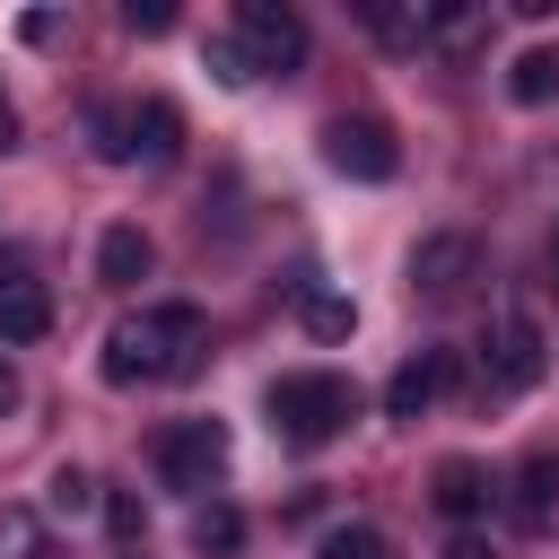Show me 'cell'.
Here are the masks:
<instances>
[{"instance_id":"15","label":"cell","mask_w":559,"mask_h":559,"mask_svg":"<svg viewBox=\"0 0 559 559\" xmlns=\"http://www.w3.org/2000/svg\"><path fill=\"white\" fill-rule=\"evenodd\" d=\"M437 507H445L454 524H472V515L489 507V472H480L472 454H445V463H437Z\"/></svg>"},{"instance_id":"20","label":"cell","mask_w":559,"mask_h":559,"mask_svg":"<svg viewBox=\"0 0 559 559\" xmlns=\"http://www.w3.org/2000/svg\"><path fill=\"white\" fill-rule=\"evenodd\" d=\"M96 498H105V489H96V480H87V472H79V463H61V472H52V480H44V507H52V515H87V507H96Z\"/></svg>"},{"instance_id":"22","label":"cell","mask_w":559,"mask_h":559,"mask_svg":"<svg viewBox=\"0 0 559 559\" xmlns=\"http://www.w3.org/2000/svg\"><path fill=\"white\" fill-rule=\"evenodd\" d=\"M105 533H114V542H140V533H148L140 489H105Z\"/></svg>"},{"instance_id":"4","label":"cell","mask_w":559,"mask_h":559,"mask_svg":"<svg viewBox=\"0 0 559 559\" xmlns=\"http://www.w3.org/2000/svg\"><path fill=\"white\" fill-rule=\"evenodd\" d=\"M227 44L245 52V70H253V79H262V70H271V79H288V70L306 61V17H297V9H280V0H245Z\"/></svg>"},{"instance_id":"18","label":"cell","mask_w":559,"mask_h":559,"mask_svg":"<svg viewBox=\"0 0 559 559\" xmlns=\"http://www.w3.org/2000/svg\"><path fill=\"white\" fill-rule=\"evenodd\" d=\"M507 87H515V105H550V96H559V52H550V44H533V52H515V70H507Z\"/></svg>"},{"instance_id":"14","label":"cell","mask_w":559,"mask_h":559,"mask_svg":"<svg viewBox=\"0 0 559 559\" xmlns=\"http://www.w3.org/2000/svg\"><path fill=\"white\" fill-rule=\"evenodd\" d=\"M515 515H524V524H550V515H559V454H550V445H533V454L515 463Z\"/></svg>"},{"instance_id":"7","label":"cell","mask_w":559,"mask_h":559,"mask_svg":"<svg viewBox=\"0 0 559 559\" xmlns=\"http://www.w3.org/2000/svg\"><path fill=\"white\" fill-rule=\"evenodd\" d=\"M472 271H480V245H472L463 227H437V236H419V245H411V288H419V297H437V306H445V297H463V288H472Z\"/></svg>"},{"instance_id":"1","label":"cell","mask_w":559,"mask_h":559,"mask_svg":"<svg viewBox=\"0 0 559 559\" xmlns=\"http://www.w3.org/2000/svg\"><path fill=\"white\" fill-rule=\"evenodd\" d=\"M201 349H210V323H201V306H140V314H122L114 332H105V384H175V376H192L201 367Z\"/></svg>"},{"instance_id":"21","label":"cell","mask_w":559,"mask_h":559,"mask_svg":"<svg viewBox=\"0 0 559 559\" xmlns=\"http://www.w3.org/2000/svg\"><path fill=\"white\" fill-rule=\"evenodd\" d=\"M0 559H52V550H44L35 507H0Z\"/></svg>"},{"instance_id":"3","label":"cell","mask_w":559,"mask_h":559,"mask_svg":"<svg viewBox=\"0 0 559 559\" xmlns=\"http://www.w3.org/2000/svg\"><path fill=\"white\" fill-rule=\"evenodd\" d=\"M96 157L105 166H175L183 148V114L166 96H122V105H96Z\"/></svg>"},{"instance_id":"19","label":"cell","mask_w":559,"mask_h":559,"mask_svg":"<svg viewBox=\"0 0 559 559\" xmlns=\"http://www.w3.org/2000/svg\"><path fill=\"white\" fill-rule=\"evenodd\" d=\"M314 559H393V542H384L376 524H332V533L314 542Z\"/></svg>"},{"instance_id":"10","label":"cell","mask_w":559,"mask_h":559,"mask_svg":"<svg viewBox=\"0 0 559 559\" xmlns=\"http://www.w3.org/2000/svg\"><path fill=\"white\" fill-rule=\"evenodd\" d=\"M542 367H550L542 323H533L524 306H507V314H498V384H507V393H533V384H542Z\"/></svg>"},{"instance_id":"11","label":"cell","mask_w":559,"mask_h":559,"mask_svg":"<svg viewBox=\"0 0 559 559\" xmlns=\"http://www.w3.org/2000/svg\"><path fill=\"white\" fill-rule=\"evenodd\" d=\"M288 306H297V323L314 341H349V323H358V306L341 288H323V271H288Z\"/></svg>"},{"instance_id":"6","label":"cell","mask_w":559,"mask_h":559,"mask_svg":"<svg viewBox=\"0 0 559 559\" xmlns=\"http://www.w3.org/2000/svg\"><path fill=\"white\" fill-rule=\"evenodd\" d=\"M227 472V428L218 419H175L157 428V480L166 489H210Z\"/></svg>"},{"instance_id":"28","label":"cell","mask_w":559,"mask_h":559,"mask_svg":"<svg viewBox=\"0 0 559 559\" xmlns=\"http://www.w3.org/2000/svg\"><path fill=\"white\" fill-rule=\"evenodd\" d=\"M550 280H559V227H550Z\"/></svg>"},{"instance_id":"17","label":"cell","mask_w":559,"mask_h":559,"mask_svg":"<svg viewBox=\"0 0 559 559\" xmlns=\"http://www.w3.org/2000/svg\"><path fill=\"white\" fill-rule=\"evenodd\" d=\"M358 26L384 52H419V9H402V0H358Z\"/></svg>"},{"instance_id":"9","label":"cell","mask_w":559,"mask_h":559,"mask_svg":"<svg viewBox=\"0 0 559 559\" xmlns=\"http://www.w3.org/2000/svg\"><path fill=\"white\" fill-rule=\"evenodd\" d=\"M419 44L445 52V61H472V52L489 44V9H480V0H428V9H419Z\"/></svg>"},{"instance_id":"13","label":"cell","mask_w":559,"mask_h":559,"mask_svg":"<svg viewBox=\"0 0 559 559\" xmlns=\"http://www.w3.org/2000/svg\"><path fill=\"white\" fill-rule=\"evenodd\" d=\"M148 262H157V253H148L140 227H105V236H96V280H105V288H140Z\"/></svg>"},{"instance_id":"25","label":"cell","mask_w":559,"mask_h":559,"mask_svg":"<svg viewBox=\"0 0 559 559\" xmlns=\"http://www.w3.org/2000/svg\"><path fill=\"white\" fill-rule=\"evenodd\" d=\"M445 559H498V550H489V533H454V542H445Z\"/></svg>"},{"instance_id":"24","label":"cell","mask_w":559,"mask_h":559,"mask_svg":"<svg viewBox=\"0 0 559 559\" xmlns=\"http://www.w3.org/2000/svg\"><path fill=\"white\" fill-rule=\"evenodd\" d=\"M210 79H218V87H253V70H245L236 44H210Z\"/></svg>"},{"instance_id":"26","label":"cell","mask_w":559,"mask_h":559,"mask_svg":"<svg viewBox=\"0 0 559 559\" xmlns=\"http://www.w3.org/2000/svg\"><path fill=\"white\" fill-rule=\"evenodd\" d=\"M17 402H26V384H17V367H9V358H0V419H9V411H17Z\"/></svg>"},{"instance_id":"5","label":"cell","mask_w":559,"mask_h":559,"mask_svg":"<svg viewBox=\"0 0 559 559\" xmlns=\"http://www.w3.org/2000/svg\"><path fill=\"white\" fill-rule=\"evenodd\" d=\"M323 166L349 175V183H393L402 140H393V122H376V114H332V122H323Z\"/></svg>"},{"instance_id":"23","label":"cell","mask_w":559,"mask_h":559,"mask_svg":"<svg viewBox=\"0 0 559 559\" xmlns=\"http://www.w3.org/2000/svg\"><path fill=\"white\" fill-rule=\"evenodd\" d=\"M122 26H131V35H166L175 9H166V0H122Z\"/></svg>"},{"instance_id":"16","label":"cell","mask_w":559,"mask_h":559,"mask_svg":"<svg viewBox=\"0 0 559 559\" xmlns=\"http://www.w3.org/2000/svg\"><path fill=\"white\" fill-rule=\"evenodd\" d=\"M192 550H201V559H227V550H245V515H236L227 498H201V507H192Z\"/></svg>"},{"instance_id":"12","label":"cell","mask_w":559,"mask_h":559,"mask_svg":"<svg viewBox=\"0 0 559 559\" xmlns=\"http://www.w3.org/2000/svg\"><path fill=\"white\" fill-rule=\"evenodd\" d=\"M52 332V297H44V280H26V271H9L0 280V341H44Z\"/></svg>"},{"instance_id":"27","label":"cell","mask_w":559,"mask_h":559,"mask_svg":"<svg viewBox=\"0 0 559 559\" xmlns=\"http://www.w3.org/2000/svg\"><path fill=\"white\" fill-rule=\"evenodd\" d=\"M17 148V105H9V87H0V157Z\"/></svg>"},{"instance_id":"2","label":"cell","mask_w":559,"mask_h":559,"mask_svg":"<svg viewBox=\"0 0 559 559\" xmlns=\"http://www.w3.org/2000/svg\"><path fill=\"white\" fill-rule=\"evenodd\" d=\"M262 411H271V428H280L288 445H332V437L358 419V384H349V376H332V367H306V376H271Z\"/></svg>"},{"instance_id":"8","label":"cell","mask_w":559,"mask_h":559,"mask_svg":"<svg viewBox=\"0 0 559 559\" xmlns=\"http://www.w3.org/2000/svg\"><path fill=\"white\" fill-rule=\"evenodd\" d=\"M445 384H454V349H411V358L384 376V419H419Z\"/></svg>"}]
</instances>
